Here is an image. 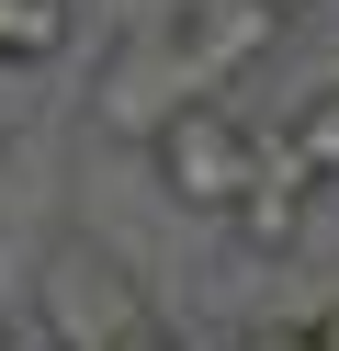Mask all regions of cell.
I'll use <instances>...</instances> for the list:
<instances>
[{
  "label": "cell",
  "instance_id": "1",
  "mask_svg": "<svg viewBox=\"0 0 339 351\" xmlns=\"http://www.w3.org/2000/svg\"><path fill=\"white\" fill-rule=\"evenodd\" d=\"M147 170H158V193H170L181 215L226 227L238 193H249V170H260V125H249L226 91H192V102H170V125L147 136Z\"/></svg>",
  "mask_w": 339,
  "mask_h": 351
},
{
  "label": "cell",
  "instance_id": "2",
  "mask_svg": "<svg viewBox=\"0 0 339 351\" xmlns=\"http://www.w3.org/2000/svg\"><path fill=\"white\" fill-rule=\"evenodd\" d=\"M34 317H45L57 351H90V340H113L125 317H147V272H136L125 250H102L90 227L57 215V238H45V261H34Z\"/></svg>",
  "mask_w": 339,
  "mask_h": 351
},
{
  "label": "cell",
  "instance_id": "3",
  "mask_svg": "<svg viewBox=\"0 0 339 351\" xmlns=\"http://www.w3.org/2000/svg\"><path fill=\"white\" fill-rule=\"evenodd\" d=\"M316 193H328V182L294 159V136H260V170H249L238 215H226L238 250H249V261H294V250H305V227H316Z\"/></svg>",
  "mask_w": 339,
  "mask_h": 351
},
{
  "label": "cell",
  "instance_id": "4",
  "mask_svg": "<svg viewBox=\"0 0 339 351\" xmlns=\"http://www.w3.org/2000/svg\"><path fill=\"white\" fill-rule=\"evenodd\" d=\"M283 136H294V159H305L316 182L339 193V80H316V91L294 102V114H283Z\"/></svg>",
  "mask_w": 339,
  "mask_h": 351
},
{
  "label": "cell",
  "instance_id": "5",
  "mask_svg": "<svg viewBox=\"0 0 339 351\" xmlns=\"http://www.w3.org/2000/svg\"><path fill=\"white\" fill-rule=\"evenodd\" d=\"M226 351H316V328L305 317H249V328H226Z\"/></svg>",
  "mask_w": 339,
  "mask_h": 351
},
{
  "label": "cell",
  "instance_id": "6",
  "mask_svg": "<svg viewBox=\"0 0 339 351\" xmlns=\"http://www.w3.org/2000/svg\"><path fill=\"white\" fill-rule=\"evenodd\" d=\"M90 351H192V340H181V328H170V317L147 306V317H125L113 340H90Z\"/></svg>",
  "mask_w": 339,
  "mask_h": 351
},
{
  "label": "cell",
  "instance_id": "7",
  "mask_svg": "<svg viewBox=\"0 0 339 351\" xmlns=\"http://www.w3.org/2000/svg\"><path fill=\"white\" fill-rule=\"evenodd\" d=\"M305 328H316V351H339V295H328V306H316V317H305Z\"/></svg>",
  "mask_w": 339,
  "mask_h": 351
},
{
  "label": "cell",
  "instance_id": "8",
  "mask_svg": "<svg viewBox=\"0 0 339 351\" xmlns=\"http://www.w3.org/2000/svg\"><path fill=\"white\" fill-rule=\"evenodd\" d=\"M271 12H283V23H305V12H328V0H271Z\"/></svg>",
  "mask_w": 339,
  "mask_h": 351
},
{
  "label": "cell",
  "instance_id": "9",
  "mask_svg": "<svg viewBox=\"0 0 339 351\" xmlns=\"http://www.w3.org/2000/svg\"><path fill=\"white\" fill-rule=\"evenodd\" d=\"M0 351H23V340H12V317H0Z\"/></svg>",
  "mask_w": 339,
  "mask_h": 351
}]
</instances>
